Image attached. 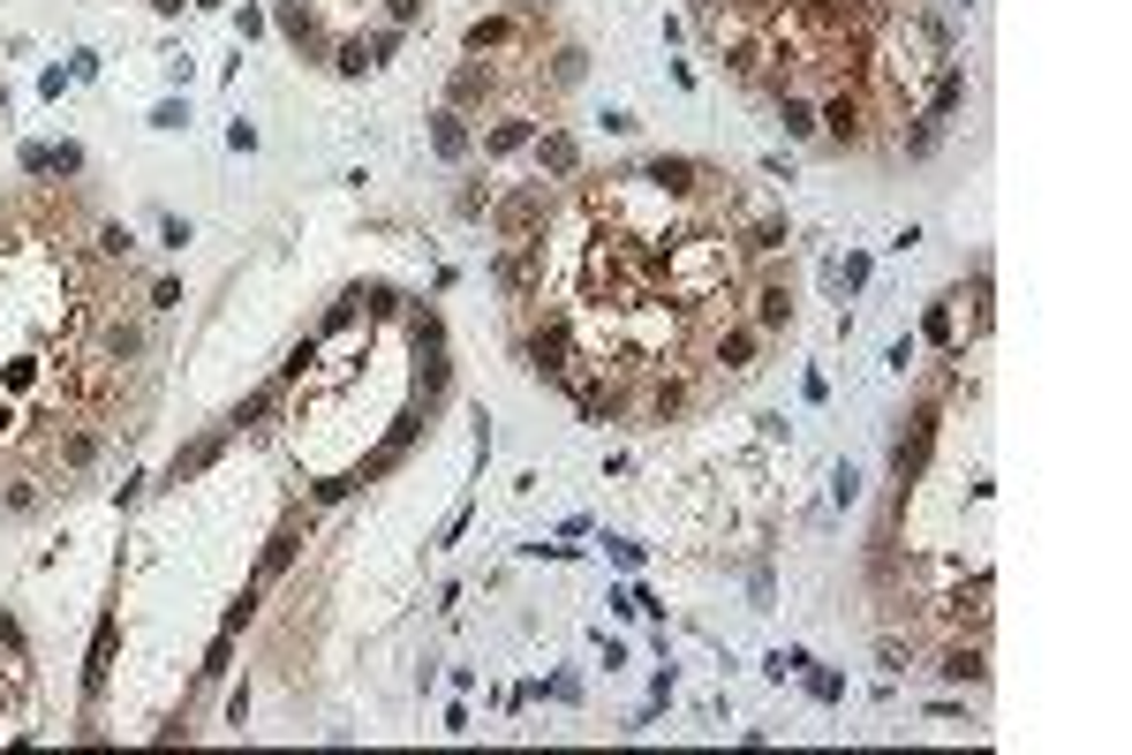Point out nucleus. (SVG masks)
<instances>
[{
	"label": "nucleus",
	"instance_id": "13",
	"mask_svg": "<svg viewBox=\"0 0 1132 755\" xmlns=\"http://www.w3.org/2000/svg\"><path fill=\"white\" fill-rule=\"evenodd\" d=\"M152 8H159V15H181V8H189V0H152Z\"/></svg>",
	"mask_w": 1132,
	"mask_h": 755
},
{
	"label": "nucleus",
	"instance_id": "9",
	"mask_svg": "<svg viewBox=\"0 0 1132 755\" xmlns=\"http://www.w3.org/2000/svg\"><path fill=\"white\" fill-rule=\"evenodd\" d=\"M831 499H839V506L861 499V468H853V462H839V476H831Z\"/></svg>",
	"mask_w": 1132,
	"mask_h": 755
},
{
	"label": "nucleus",
	"instance_id": "5",
	"mask_svg": "<svg viewBox=\"0 0 1132 755\" xmlns=\"http://www.w3.org/2000/svg\"><path fill=\"white\" fill-rule=\"evenodd\" d=\"M778 128L793 144H816V91H778Z\"/></svg>",
	"mask_w": 1132,
	"mask_h": 755
},
{
	"label": "nucleus",
	"instance_id": "12",
	"mask_svg": "<svg viewBox=\"0 0 1132 755\" xmlns=\"http://www.w3.org/2000/svg\"><path fill=\"white\" fill-rule=\"evenodd\" d=\"M423 8H430V0H393V15H401V23H408V15H423Z\"/></svg>",
	"mask_w": 1132,
	"mask_h": 755
},
{
	"label": "nucleus",
	"instance_id": "6",
	"mask_svg": "<svg viewBox=\"0 0 1132 755\" xmlns=\"http://www.w3.org/2000/svg\"><path fill=\"white\" fill-rule=\"evenodd\" d=\"M529 144H537V122L513 114V122H499L491 136H484V159H513V152H529Z\"/></svg>",
	"mask_w": 1132,
	"mask_h": 755
},
{
	"label": "nucleus",
	"instance_id": "7",
	"mask_svg": "<svg viewBox=\"0 0 1132 755\" xmlns=\"http://www.w3.org/2000/svg\"><path fill=\"white\" fill-rule=\"evenodd\" d=\"M430 144H438V159H468V122L446 106V114H430Z\"/></svg>",
	"mask_w": 1132,
	"mask_h": 755
},
{
	"label": "nucleus",
	"instance_id": "11",
	"mask_svg": "<svg viewBox=\"0 0 1132 755\" xmlns=\"http://www.w3.org/2000/svg\"><path fill=\"white\" fill-rule=\"evenodd\" d=\"M288 559H294V529H280V537H272V551H264V575H280Z\"/></svg>",
	"mask_w": 1132,
	"mask_h": 755
},
{
	"label": "nucleus",
	"instance_id": "10",
	"mask_svg": "<svg viewBox=\"0 0 1132 755\" xmlns=\"http://www.w3.org/2000/svg\"><path fill=\"white\" fill-rule=\"evenodd\" d=\"M800 672H808V665H800ZM808 687H816V703H839V695H845L839 672H808Z\"/></svg>",
	"mask_w": 1132,
	"mask_h": 755
},
{
	"label": "nucleus",
	"instance_id": "2",
	"mask_svg": "<svg viewBox=\"0 0 1132 755\" xmlns=\"http://www.w3.org/2000/svg\"><path fill=\"white\" fill-rule=\"evenodd\" d=\"M762 340H778L793 325V265H770V280L755 288V318H748Z\"/></svg>",
	"mask_w": 1132,
	"mask_h": 755
},
{
	"label": "nucleus",
	"instance_id": "4",
	"mask_svg": "<svg viewBox=\"0 0 1132 755\" xmlns=\"http://www.w3.org/2000/svg\"><path fill=\"white\" fill-rule=\"evenodd\" d=\"M461 45L468 53H506V45H521V15H476Z\"/></svg>",
	"mask_w": 1132,
	"mask_h": 755
},
{
	"label": "nucleus",
	"instance_id": "1",
	"mask_svg": "<svg viewBox=\"0 0 1132 755\" xmlns=\"http://www.w3.org/2000/svg\"><path fill=\"white\" fill-rule=\"evenodd\" d=\"M551 211H559V197H551L544 182H529L521 197H506V205H499V242H529V235H544Z\"/></svg>",
	"mask_w": 1132,
	"mask_h": 755
},
{
	"label": "nucleus",
	"instance_id": "3",
	"mask_svg": "<svg viewBox=\"0 0 1132 755\" xmlns=\"http://www.w3.org/2000/svg\"><path fill=\"white\" fill-rule=\"evenodd\" d=\"M936 672L959 680V687H982V680H989V650H982V634H952V642L936 650Z\"/></svg>",
	"mask_w": 1132,
	"mask_h": 755
},
{
	"label": "nucleus",
	"instance_id": "8",
	"mask_svg": "<svg viewBox=\"0 0 1132 755\" xmlns=\"http://www.w3.org/2000/svg\"><path fill=\"white\" fill-rule=\"evenodd\" d=\"M537 167H544V174H574V167H582V144H574V136H537Z\"/></svg>",
	"mask_w": 1132,
	"mask_h": 755
}]
</instances>
